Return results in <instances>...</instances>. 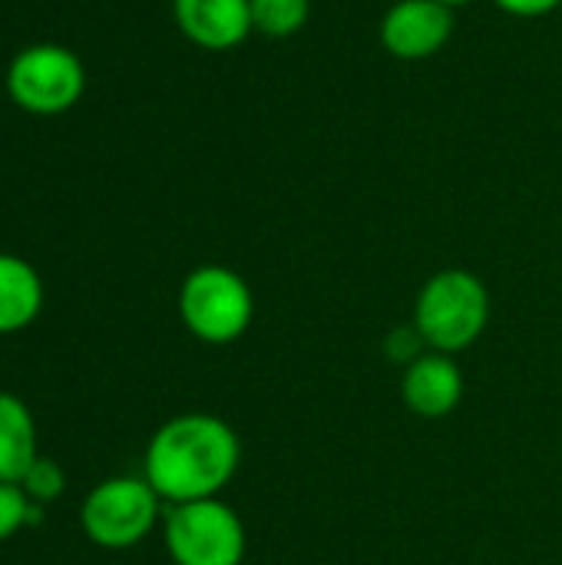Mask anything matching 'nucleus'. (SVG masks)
<instances>
[{"instance_id":"nucleus-1","label":"nucleus","mask_w":562,"mask_h":565,"mask_svg":"<svg viewBox=\"0 0 562 565\" xmlns=\"http://www.w3.org/2000/svg\"><path fill=\"white\" fill-rule=\"evenodd\" d=\"M242 463L238 434L212 414H182L162 424L146 447V480L166 503L219 497Z\"/></svg>"},{"instance_id":"nucleus-2","label":"nucleus","mask_w":562,"mask_h":565,"mask_svg":"<svg viewBox=\"0 0 562 565\" xmlns=\"http://www.w3.org/2000/svg\"><path fill=\"white\" fill-rule=\"evenodd\" d=\"M490 321V291L467 268H444L431 275L414 305V328L427 351L457 354L467 351Z\"/></svg>"},{"instance_id":"nucleus-3","label":"nucleus","mask_w":562,"mask_h":565,"mask_svg":"<svg viewBox=\"0 0 562 565\" xmlns=\"http://www.w3.org/2000/svg\"><path fill=\"white\" fill-rule=\"evenodd\" d=\"M179 315L192 338L205 344H232L248 331L255 298L238 271L225 265H202L189 271L179 288Z\"/></svg>"},{"instance_id":"nucleus-4","label":"nucleus","mask_w":562,"mask_h":565,"mask_svg":"<svg viewBox=\"0 0 562 565\" xmlns=\"http://www.w3.org/2000/svg\"><path fill=\"white\" fill-rule=\"evenodd\" d=\"M166 550L176 565H242V516L219 497L176 503L166 513Z\"/></svg>"},{"instance_id":"nucleus-5","label":"nucleus","mask_w":562,"mask_h":565,"mask_svg":"<svg viewBox=\"0 0 562 565\" xmlns=\"http://www.w3.org/2000/svg\"><path fill=\"white\" fill-rule=\"evenodd\" d=\"M86 89V70L79 56L60 43H33L20 50L7 66L10 99L36 116H56L79 103Z\"/></svg>"},{"instance_id":"nucleus-6","label":"nucleus","mask_w":562,"mask_h":565,"mask_svg":"<svg viewBox=\"0 0 562 565\" xmlns=\"http://www.w3.org/2000/svg\"><path fill=\"white\" fill-rule=\"evenodd\" d=\"M86 536L103 550H129L149 536L159 520V493L149 480L116 477L99 483L79 510Z\"/></svg>"},{"instance_id":"nucleus-7","label":"nucleus","mask_w":562,"mask_h":565,"mask_svg":"<svg viewBox=\"0 0 562 565\" xmlns=\"http://www.w3.org/2000/svg\"><path fill=\"white\" fill-rule=\"evenodd\" d=\"M454 23V7L441 0H397L381 17V43L394 60L421 63L450 43Z\"/></svg>"},{"instance_id":"nucleus-8","label":"nucleus","mask_w":562,"mask_h":565,"mask_svg":"<svg viewBox=\"0 0 562 565\" xmlns=\"http://www.w3.org/2000/svg\"><path fill=\"white\" fill-rule=\"evenodd\" d=\"M172 17L189 43L212 53L235 50L255 33L248 0H172Z\"/></svg>"},{"instance_id":"nucleus-9","label":"nucleus","mask_w":562,"mask_h":565,"mask_svg":"<svg viewBox=\"0 0 562 565\" xmlns=\"http://www.w3.org/2000/svg\"><path fill=\"white\" fill-rule=\"evenodd\" d=\"M401 397L411 414L424 420H441L454 414L464 401V374L450 354H421L414 364H407L401 381Z\"/></svg>"},{"instance_id":"nucleus-10","label":"nucleus","mask_w":562,"mask_h":565,"mask_svg":"<svg viewBox=\"0 0 562 565\" xmlns=\"http://www.w3.org/2000/svg\"><path fill=\"white\" fill-rule=\"evenodd\" d=\"M43 305L40 275L17 255H0V334L26 328Z\"/></svg>"},{"instance_id":"nucleus-11","label":"nucleus","mask_w":562,"mask_h":565,"mask_svg":"<svg viewBox=\"0 0 562 565\" xmlns=\"http://www.w3.org/2000/svg\"><path fill=\"white\" fill-rule=\"evenodd\" d=\"M36 460L33 417L13 394H0V483H20Z\"/></svg>"},{"instance_id":"nucleus-12","label":"nucleus","mask_w":562,"mask_h":565,"mask_svg":"<svg viewBox=\"0 0 562 565\" xmlns=\"http://www.w3.org/2000/svg\"><path fill=\"white\" fill-rule=\"evenodd\" d=\"M252 3V30L272 40H288L305 30L311 17V0H248Z\"/></svg>"},{"instance_id":"nucleus-13","label":"nucleus","mask_w":562,"mask_h":565,"mask_svg":"<svg viewBox=\"0 0 562 565\" xmlns=\"http://www.w3.org/2000/svg\"><path fill=\"white\" fill-rule=\"evenodd\" d=\"M20 487H23V493H26L30 500H36V503H50V500H56V497L63 493L66 477H63L60 463H53V460H46V457H36V460H33V467L23 473Z\"/></svg>"},{"instance_id":"nucleus-14","label":"nucleus","mask_w":562,"mask_h":565,"mask_svg":"<svg viewBox=\"0 0 562 565\" xmlns=\"http://www.w3.org/2000/svg\"><path fill=\"white\" fill-rule=\"evenodd\" d=\"M30 520V497L20 483H0V543Z\"/></svg>"},{"instance_id":"nucleus-15","label":"nucleus","mask_w":562,"mask_h":565,"mask_svg":"<svg viewBox=\"0 0 562 565\" xmlns=\"http://www.w3.org/2000/svg\"><path fill=\"white\" fill-rule=\"evenodd\" d=\"M384 354L391 364H414L421 354H427V344H424L421 331L414 324H407V328H394L384 338Z\"/></svg>"},{"instance_id":"nucleus-16","label":"nucleus","mask_w":562,"mask_h":565,"mask_svg":"<svg viewBox=\"0 0 562 565\" xmlns=\"http://www.w3.org/2000/svg\"><path fill=\"white\" fill-rule=\"evenodd\" d=\"M503 13L510 17H520V20H537V17H547L553 10H560L562 0H494Z\"/></svg>"},{"instance_id":"nucleus-17","label":"nucleus","mask_w":562,"mask_h":565,"mask_svg":"<svg viewBox=\"0 0 562 565\" xmlns=\"http://www.w3.org/2000/svg\"><path fill=\"white\" fill-rule=\"evenodd\" d=\"M441 3H447V7H454V10H457V7H464V3H470V0H441Z\"/></svg>"}]
</instances>
